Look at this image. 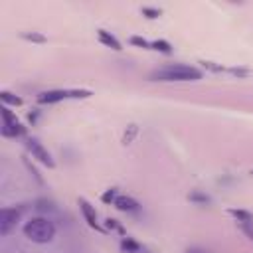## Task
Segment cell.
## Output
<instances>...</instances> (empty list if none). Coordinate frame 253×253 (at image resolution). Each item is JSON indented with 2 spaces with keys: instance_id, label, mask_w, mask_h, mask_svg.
Here are the masks:
<instances>
[{
  "instance_id": "obj_1",
  "label": "cell",
  "mask_w": 253,
  "mask_h": 253,
  "mask_svg": "<svg viewBox=\"0 0 253 253\" xmlns=\"http://www.w3.org/2000/svg\"><path fill=\"white\" fill-rule=\"evenodd\" d=\"M148 77L154 81H198V79H202V71L194 65L168 63V65L154 69Z\"/></svg>"
},
{
  "instance_id": "obj_2",
  "label": "cell",
  "mask_w": 253,
  "mask_h": 253,
  "mask_svg": "<svg viewBox=\"0 0 253 253\" xmlns=\"http://www.w3.org/2000/svg\"><path fill=\"white\" fill-rule=\"evenodd\" d=\"M24 235L34 243H49L55 237V225L47 217H32L24 223Z\"/></svg>"
},
{
  "instance_id": "obj_3",
  "label": "cell",
  "mask_w": 253,
  "mask_h": 253,
  "mask_svg": "<svg viewBox=\"0 0 253 253\" xmlns=\"http://www.w3.org/2000/svg\"><path fill=\"white\" fill-rule=\"evenodd\" d=\"M0 113H2V134L4 136H12L14 138V136H22L26 132V126L18 121V117L10 111V107L2 105Z\"/></svg>"
},
{
  "instance_id": "obj_4",
  "label": "cell",
  "mask_w": 253,
  "mask_h": 253,
  "mask_svg": "<svg viewBox=\"0 0 253 253\" xmlns=\"http://www.w3.org/2000/svg\"><path fill=\"white\" fill-rule=\"evenodd\" d=\"M26 148L30 150L32 158H36L38 162H42V164L47 166V168H55V160L51 158L49 150H47L38 138H28V140H26Z\"/></svg>"
},
{
  "instance_id": "obj_5",
  "label": "cell",
  "mask_w": 253,
  "mask_h": 253,
  "mask_svg": "<svg viewBox=\"0 0 253 253\" xmlns=\"http://www.w3.org/2000/svg\"><path fill=\"white\" fill-rule=\"evenodd\" d=\"M20 213L22 211L18 208H4L0 211V233L2 235H8L16 227V223L20 219Z\"/></svg>"
},
{
  "instance_id": "obj_6",
  "label": "cell",
  "mask_w": 253,
  "mask_h": 253,
  "mask_svg": "<svg viewBox=\"0 0 253 253\" xmlns=\"http://www.w3.org/2000/svg\"><path fill=\"white\" fill-rule=\"evenodd\" d=\"M65 99H71V89H51V91H43L38 95L40 105H51V103H59Z\"/></svg>"
},
{
  "instance_id": "obj_7",
  "label": "cell",
  "mask_w": 253,
  "mask_h": 253,
  "mask_svg": "<svg viewBox=\"0 0 253 253\" xmlns=\"http://www.w3.org/2000/svg\"><path fill=\"white\" fill-rule=\"evenodd\" d=\"M79 210H81L83 219L87 221L89 227H93V229H97V231H103V227H101L99 221H97V211H95V208H93L85 198H79Z\"/></svg>"
},
{
  "instance_id": "obj_8",
  "label": "cell",
  "mask_w": 253,
  "mask_h": 253,
  "mask_svg": "<svg viewBox=\"0 0 253 253\" xmlns=\"http://www.w3.org/2000/svg\"><path fill=\"white\" fill-rule=\"evenodd\" d=\"M113 206L117 210H121V211H136L138 210V202L134 198H130V196H125V194H119Z\"/></svg>"
},
{
  "instance_id": "obj_9",
  "label": "cell",
  "mask_w": 253,
  "mask_h": 253,
  "mask_svg": "<svg viewBox=\"0 0 253 253\" xmlns=\"http://www.w3.org/2000/svg\"><path fill=\"white\" fill-rule=\"evenodd\" d=\"M97 38H99V42L103 43V45H107V47H111V49H121V42L111 34V32H107V30H97Z\"/></svg>"
},
{
  "instance_id": "obj_10",
  "label": "cell",
  "mask_w": 253,
  "mask_h": 253,
  "mask_svg": "<svg viewBox=\"0 0 253 253\" xmlns=\"http://www.w3.org/2000/svg\"><path fill=\"white\" fill-rule=\"evenodd\" d=\"M0 99H2V105H12V107H20L22 105V99L20 97H16L14 93H10V91H2L0 93Z\"/></svg>"
},
{
  "instance_id": "obj_11",
  "label": "cell",
  "mask_w": 253,
  "mask_h": 253,
  "mask_svg": "<svg viewBox=\"0 0 253 253\" xmlns=\"http://www.w3.org/2000/svg\"><path fill=\"white\" fill-rule=\"evenodd\" d=\"M121 247H123V251H125V253H134V251H138V249H140V245H138L136 241H132L130 237H125V239H123V243H121Z\"/></svg>"
},
{
  "instance_id": "obj_12",
  "label": "cell",
  "mask_w": 253,
  "mask_h": 253,
  "mask_svg": "<svg viewBox=\"0 0 253 253\" xmlns=\"http://www.w3.org/2000/svg\"><path fill=\"white\" fill-rule=\"evenodd\" d=\"M152 49L162 51V53H170V51H172V45H170L166 40H154V42H152Z\"/></svg>"
},
{
  "instance_id": "obj_13",
  "label": "cell",
  "mask_w": 253,
  "mask_h": 253,
  "mask_svg": "<svg viewBox=\"0 0 253 253\" xmlns=\"http://www.w3.org/2000/svg\"><path fill=\"white\" fill-rule=\"evenodd\" d=\"M237 225L245 231V235L253 241V219H245V221H237Z\"/></svg>"
},
{
  "instance_id": "obj_14",
  "label": "cell",
  "mask_w": 253,
  "mask_h": 253,
  "mask_svg": "<svg viewBox=\"0 0 253 253\" xmlns=\"http://www.w3.org/2000/svg\"><path fill=\"white\" fill-rule=\"evenodd\" d=\"M130 43H132V45H138V47H144V49H152V42H146V40L140 38V36H132V38H130Z\"/></svg>"
},
{
  "instance_id": "obj_15",
  "label": "cell",
  "mask_w": 253,
  "mask_h": 253,
  "mask_svg": "<svg viewBox=\"0 0 253 253\" xmlns=\"http://www.w3.org/2000/svg\"><path fill=\"white\" fill-rule=\"evenodd\" d=\"M22 38L28 40V42H36V43H43V42H45V38H43L42 34H36V32H32V34H30V32H24Z\"/></svg>"
},
{
  "instance_id": "obj_16",
  "label": "cell",
  "mask_w": 253,
  "mask_h": 253,
  "mask_svg": "<svg viewBox=\"0 0 253 253\" xmlns=\"http://www.w3.org/2000/svg\"><path fill=\"white\" fill-rule=\"evenodd\" d=\"M117 196H119V194H117V190H115V188H109V190H107V192L101 196V200H103L105 204H115Z\"/></svg>"
},
{
  "instance_id": "obj_17",
  "label": "cell",
  "mask_w": 253,
  "mask_h": 253,
  "mask_svg": "<svg viewBox=\"0 0 253 253\" xmlns=\"http://www.w3.org/2000/svg\"><path fill=\"white\" fill-rule=\"evenodd\" d=\"M142 14L146 16V18H158L160 14H162V10H158V8H142Z\"/></svg>"
},
{
  "instance_id": "obj_18",
  "label": "cell",
  "mask_w": 253,
  "mask_h": 253,
  "mask_svg": "<svg viewBox=\"0 0 253 253\" xmlns=\"http://www.w3.org/2000/svg\"><path fill=\"white\" fill-rule=\"evenodd\" d=\"M190 200H194V202H202V204H208V202H210V198L204 196V194H190Z\"/></svg>"
}]
</instances>
